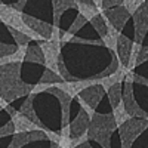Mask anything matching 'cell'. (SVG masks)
I'll return each instance as SVG.
<instances>
[{"label":"cell","mask_w":148,"mask_h":148,"mask_svg":"<svg viewBox=\"0 0 148 148\" xmlns=\"http://www.w3.org/2000/svg\"><path fill=\"white\" fill-rule=\"evenodd\" d=\"M59 42L58 40H52L49 39L46 42L42 43V49H43V53H45V58H46V65L49 67V70L62 76V73L58 70V53H59Z\"/></svg>","instance_id":"1"},{"label":"cell","mask_w":148,"mask_h":148,"mask_svg":"<svg viewBox=\"0 0 148 148\" xmlns=\"http://www.w3.org/2000/svg\"><path fill=\"white\" fill-rule=\"evenodd\" d=\"M14 125H15V132L16 133H24V132H31V130H37V129H42L36 125V123H33L27 116L24 114H15L14 116Z\"/></svg>","instance_id":"2"}]
</instances>
